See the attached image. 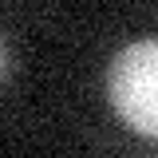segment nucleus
Here are the masks:
<instances>
[{
	"instance_id": "f257e3e1",
	"label": "nucleus",
	"mask_w": 158,
	"mask_h": 158,
	"mask_svg": "<svg viewBox=\"0 0 158 158\" xmlns=\"http://www.w3.org/2000/svg\"><path fill=\"white\" fill-rule=\"evenodd\" d=\"M107 91L127 127L158 138V40H138L118 52L107 75Z\"/></svg>"
}]
</instances>
